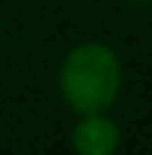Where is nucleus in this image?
Masks as SVG:
<instances>
[{"mask_svg": "<svg viewBox=\"0 0 152 155\" xmlns=\"http://www.w3.org/2000/svg\"><path fill=\"white\" fill-rule=\"evenodd\" d=\"M124 89V63L108 41H79L57 67V92L73 114L111 111Z\"/></svg>", "mask_w": 152, "mask_h": 155, "instance_id": "1", "label": "nucleus"}, {"mask_svg": "<svg viewBox=\"0 0 152 155\" xmlns=\"http://www.w3.org/2000/svg\"><path fill=\"white\" fill-rule=\"evenodd\" d=\"M136 3H140V6H146V3H149V0H136Z\"/></svg>", "mask_w": 152, "mask_h": 155, "instance_id": "3", "label": "nucleus"}, {"mask_svg": "<svg viewBox=\"0 0 152 155\" xmlns=\"http://www.w3.org/2000/svg\"><path fill=\"white\" fill-rule=\"evenodd\" d=\"M70 149L76 155H114L121 149V124L108 111L76 114L70 127Z\"/></svg>", "mask_w": 152, "mask_h": 155, "instance_id": "2", "label": "nucleus"}]
</instances>
